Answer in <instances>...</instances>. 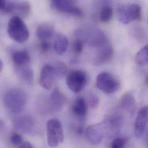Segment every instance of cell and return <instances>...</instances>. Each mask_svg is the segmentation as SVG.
Segmentation results:
<instances>
[{"label":"cell","mask_w":148,"mask_h":148,"mask_svg":"<svg viewBox=\"0 0 148 148\" xmlns=\"http://www.w3.org/2000/svg\"><path fill=\"white\" fill-rule=\"evenodd\" d=\"M27 101L26 93L20 88L9 89L5 95L3 102L6 108L11 112L18 114L22 111Z\"/></svg>","instance_id":"6da1fadb"},{"label":"cell","mask_w":148,"mask_h":148,"mask_svg":"<svg viewBox=\"0 0 148 148\" xmlns=\"http://www.w3.org/2000/svg\"><path fill=\"white\" fill-rule=\"evenodd\" d=\"M8 33L12 39L18 43L25 42L29 36L26 24L21 17L17 16H13L9 20L8 24Z\"/></svg>","instance_id":"7a4b0ae2"},{"label":"cell","mask_w":148,"mask_h":148,"mask_svg":"<svg viewBox=\"0 0 148 148\" xmlns=\"http://www.w3.org/2000/svg\"><path fill=\"white\" fill-rule=\"evenodd\" d=\"M47 143L50 147H57L64 140V134L61 122L57 118H52L47 123Z\"/></svg>","instance_id":"3957f363"},{"label":"cell","mask_w":148,"mask_h":148,"mask_svg":"<svg viewBox=\"0 0 148 148\" xmlns=\"http://www.w3.org/2000/svg\"><path fill=\"white\" fill-rule=\"evenodd\" d=\"M124 124V118L120 112H114L109 115L101 123L104 137L111 138L121 132Z\"/></svg>","instance_id":"277c9868"},{"label":"cell","mask_w":148,"mask_h":148,"mask_svg":"<svg viewBox=\"0 0 148 148\" xmlns=\"http://www.w3.org/2000/svg\"><path fill=\"white\" fill-rule=\"evenodd\" d=\"M117 17L120 22L128 24L140 19L141 17V8L136 3L119 5L117 8Z\"/></svg>","instance_id":"5b68a950"},{"label":"cell","mask_w":148,"mask_h":148,"mask_svg":"<svg viewBox=\"0 0 148 148\" xmlns=\"http://www.w3.org/2000/svg\"><path fill=\"white\" fill-rule=\"evenodd\" d=\"M97 87L106 94H112L118 90L120 88L119 81L108 72H102L96 77Z\"/></svg>","instance_id":"8992f818"},{"label":"cell","mask_w":148,"mask_h":148,"mask_svg":"<svg viewBox=\"0 0 148 148\" xmlns=\"http://www.w3.org/2000/svg\"><path fill=\"white\" fill-rule=\"evenodd\" d=\"M88 77L86 73L79 70L73 71L68 74L66 84L68 88L74 93H79L86 86Z\"/></svg>","instance_id":"52a82bcc"},{"label":"cell","mask_w":148,"mask_h":148,"mask_svg":"<svg viewBox=\"0 0 148 148\" xmlns=\"http://www.w3.org/2000/svg\"><path fill=\"white\" fill-rule=\"evenodd\" d=\"M53 7L62 13H68L76 17H81L82 10L75 5L76 0H51Z\"/></svg>","instance_id":"ba28073f"},{"label":"cell","mask_w":148,"mask_h":148,"mask_svg":"<svg viewBox=\"0 0 148 148\" xmlns=\"http://www.w3.org/2000/svg\"><path fill=\"white\" fill-rule=\"evenodd\" d=\"M97 50L93 58V64L100 66L110 62L113 57L114 50L109 42L97 48Z\"/></svg>","instance_id":"9c48e42d"},{"label":"cell","mask_w":148,"mask_h":148,"mask_svg":"<svg viewBox=\"0 0 148 148\" xmlns=\"http://www.w3.org/2000/svg\"><path fill=\"white\" fill-rule=\"evenodd\" d=\"M31 12V5L27 1L8 2L5 9V13L15 14L20 17H27Z\"/></svg>","instance_id":"30bf717a"},{"label":"cell","mask_w":148,"mask_h":148,"mask_svg":"<svg viewBox=\"0 0 148 148\" xmlns=\"http://www.w3.org/2000/svg\"><path fill=\"white\" fill-rule=\"evenodd\" d=\"M66 102L67 98L65 94L58 88H56L50 96L48 105L52 111L58 112L64 108Z\"/></svg>","instance_id":"8fae6325"},{"label":"cell","mask_w":148,"mask_h":148,"mask_svg":"<svg viewBox=\"0 0 148 148\" xmlns=\"http://www.w3.org/2000/svg\"><path fill=\"white\" fill-rule=\"evenodd\" d=\"M148 118V107L144 106L140 110L136 119L134 134L137 138H140L144 134L147 126Z\"/></svg>","instance_id":"7c38bea8"},{"label":"cell","mask_w":148,"mask_h":148,"mask_svg":"<svg viewBox=\"0 0 148 148\" xmlns=\"http://www.w3.org/2000/svg\"><path fill=\"white\" fill-rule=\"evenodd\" d=\"M56 77L53 65L46 64L42 68L39 77V83L45 89H50L54 85Z\"/></svg>","instance_id":"4fadbf2b"},{"label":"cell","mask_w":148,"mask_h":148,"mask_svg":"<svg viewBox=\"0 0 148 148\" xmlns=\"http://www.w3.org/2000/svg\"><path fill=\"white\" fill-rule=\"evenodd\" d=\"M14 127L22 132L31 133L34 128L35 122L33 118L28 115L18 116L13 121Z\"/></svg>","instance_id":"5bb4252c"},{"label":"cell","mask_w":148,"mask_h":148,"mask_svg":"<svg viewBox=\"0 0 148 148\" xmlns=\"http://www.w3.org/2000/svg\"><path fill=\"white\" fill-rule=\"evenodd\" d=\"M119 107L130 116L134 115L137 110V103L133 93L130 92L124 93L120 99Z\"/></svg>","instance_id":"9a60e30c"},{"label":"cell","mask_w":148,"mask_h":148,"mask_svg":"<svg viewBox=\"0 0 148 148\" xmlns=\"http://www.w3.org/2000/svg\"><path fill=\"white\" fill-rule=\"evenodd\" d=\"M86 134L90 143L95 145L100 144L104 137V130L101 123L89 126L86 129Z\"/></svg>","instance_id":"2e32d148"},{"label":"cell","mask_w":148,"mask_h":148,"mask_svg":"<svg viewBox=\"0 0 148 148\" xmlns=\"http://www.w3.org/2000/svg\"><path fill=\"white\" fill-rule=\"evenodd\" d=\"M86 38L88 45L90 47L96 49L109 42L105 34L101 31L97 29L90 31Z\"/></svg>","instance_id":"e0dca14e"},{"label":"cell","mask_w":148,"mask_h":148,"mask_svg":"<svg viewBox=\"0 0 148 148\" xmlns=\"http://www.w3.org/2000/svg\"><path fill=\"white\" fill-rule=\"evenodd\" d=\"M55 34L54 27L49 23H43L38 26L36 35L40 41H49Z\"/></svg>","instance_id":"ac0fdd59"},{"label":"cell","mask_w":148,"mask_h":148,"mask_svg":"<svg viewBox=\"0 0 148 148\" xmlns=\"http://www.w3.org/2000/svg\"><path fill=\"white\" fill-rule=\"evenodd\" d=\"M12 60L15 68L30 65L31 57L25 50H18L13 53Z\"/></svg>","instance_id":"d6986e66"},{"label":"cell","mask_w":148,"mask_h":148,"mask_svg":"<svg viewBox=\"0 0 148 148\" xmlns=\"http://www.w3.org/2000/svg\"><path fill=\"white\" fill-rule=\"evenodd\" d=\"M87 103L84 98H77L72 106V112L74 116L79 119L83 120L87 113Z\"/></svg>","instance_id":"ffe728a7"},{"label":"cell","mask_w":148,"mask_h":148,"mask_svg":"<svg viewBox=\"0 0 148 148\" xmlns=\"http://www.w3.org/2000/svg\"><path fill=\"white\" fill-rule=\"evenodd\" d=\"M68 45V38L62 34H58L54 40L53 47L56 53L60 56H62L66 52Z\"/></svg>","instance_id":"44dd1931"},{"label":"cell","mask_w":148,"mask_h":148,"mask_svg":"<svg viewBox=\"0 0 148 148\" xmlns=\"http://www.w3.org/2000/svg\"><path fill=\"white\" fill-rule=\"evenodd\" d=\"M18 77L27 84L31 85L34 81V72L30 65L16 68Z\"/></svg>","instance_id":"7402d4cb"},{"label":"cell","mask_w":148,"mask_h":148,"mask_svg":"<svg viewBox=\"0 0 148 148\" xmlns=\"http://www.w3.org/2000/svg\"><path fill=\"white\" fill-rule=\"evenodd\" d=\"M135 61L137 65L141 66L147 65L148 63V45H145L138 51L136 56Z\"/></svg>","instance_id":"603a6c76"},{"label":"cell","mask_w":148,"mask_h":148,"mask_svg":"<svg viewBox=\"0 0 148 148\" xmlns=\"http://www.w3.org/2000/svg\"><path fill=\"white\" fill-rule=\"evenodd\" d=\"M113 16V9L111 6L106 5L102 8L99 13V20L102 23L110 21Z\"/></svg>","instance_id":"cb8c5ba5"},{"label":"cell","mask_w":148,"mask_h":148,"mask_svg":"<svg viewBox=\"0 0 148 148\" xmlns=\"http://www.w3.org/2000/svg\"><path fill=\"white\" fill-rule=\"evenodd\" d=\"M53 66L56 77L58 78H63L68 73V67L62 62H57Z\"/></svg>","instance_id":"d4e9b609"},{"label":"cell","mask_w":148,"mask_h":148,"mask_svg":"<svg viewBox=\"0 0 148 148\" xmlns=\"http://www.w3.org/2000/svg\"><path fill=\"white\" fill-rule=\"evenodd\" d=\"M84 50V42L81 39L74 40L72 45V51L75 55H80Z\"/></svg>","instance_id":"484cf974"},{"label":"cell","mask_w":148,"mask_h":148,"mask_svg":"<svg viewBox=\"0 0 148 148\" xmlns=\"http://www.w3.org/2000/svg\"><path fill=\"white\" fill-rule=\"evenodd\" d=\"M127 143V140L124 138H115L111 144V148H122L125 147Z\"/></svg>","instance_id":"4316f807"},{"label":"cell","mask_w":148,"mask_h":148,"mask_svg":"<svg viewBox=\"0 0 148 148\" xmlns=\"http://www.w3.org/2000/svg\"><path fill=\"white\" fill-rule=\"evenodd\" d=\"M10 140L11 143L17 147H19L24 141L22 137L17 133L13 132L10 134Z\"/></svg>","instance_id":"83f0119b"},{"label":"cell","mask_w":148,"mask_h":148,"mask_svg":"<svg viewBox=\"0 0 148 148\" xmlns=\"http://www.w3.org/2000/svg\"><path fill=\"white\" fill-rule=\"evenodd\" d=\"M89 101L90 106L93 108H97L100 103V100L98 96L94 93H91L89 95Z\"/></svg>","instance_id":"f1b7e54d"},{"label":"cell","mask_w":148,"mask_h":148,"mask_svg":"<svg viewBox=\"0 0 148 148\" xmlns=\"http://www.w3.org/2000/svg\"><path fill=\"white\" fill-rule=\"evenodd\" d=\"M50 43L49 41H40L39 45L40 50L43 53H47L50 49Z\"/></svg>","instance_id":"f546056e"},{"label":"cell","mask_w":148,"mask_h":148,"mask_svg":"<svg viewBox=\"0 0 148 148\" xmlns=\"http://www.w3.org/2000/svg\"><path fill=\"white\" fill-rule=\"evenodd\" d=\"M18 147L21 148H33V145L29 142L23 141V143Z\"/></svg>","instance_id":"4dcf8cb0"},{"label":"cell","mask_w":148,"mask_h":148,"mask_svg":"<svg viewBox=\"0 0 148 148\" xmlns=\"http://www.w3.org/2000/svg\"><path fill=\"white\" fill-rule=\"evenodd\" d=\"M7 3L8 2L6 0H0V11L5 12Z\"/></svg>","instance_id":"1f68e13d"},{"label":"cell","mask_w":148,"mask_h":148,"mask_svg":"<svg viewBox=\"0 0 148 148\" xmlns=\"http://www.w3.org/2000/svg\"><path fill=\"white\" fill-rule=\"evenodd\" d=\"M4 126V123L0 119V130H2Z\"/></svg>","instance_id":"d6a6232c"},{"label":"cell","mask_w":148,"mask_h":148,"mask_svg":"<svg viewBox=\"0 0 148 148\" xmlns=\"http://www.w3.org/2000/svg\"><path fill=\"white\" fill-rule=\"evenodd\" d=\"M3 64L2 62L1 61V60H0V73L3 70Z\"/></svg>","instance_id":"836d02e7"}]
</instances>
